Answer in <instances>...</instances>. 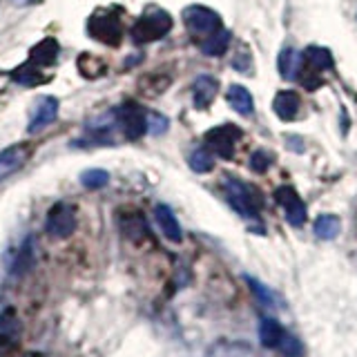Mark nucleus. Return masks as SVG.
<instances>
[{
	"mask_svg": "<svg viewBox=\"0 0 357 357\" xmlns=\"http://www.w3.org/2000/svg\"><path fill=\"white\" fill-rule=\"evenodd\" d=\"M172 29V18L163 9H150L134 22L132 27V40L137 45H148L163 38Z\"/></svg>",
	"mask_w": 357,
	"mask_h": 357,
	"instance_id": "1",
	"label": "nucleus"
},
{
	"mask_svg": "<svg viewBox=\"0 0 357 357\" xmlns=\"http://www.w3.org/2000/svg\"><path fill=\"white\" fill-rule=\"evenodd\" d=\"M87 33L98 43L109 45V47H116V45L121 43V38H123V25H121V20H119V16L114 14V11L100 9L92 18H89Z\"/></svg>",
	"mask_w": 357,
	"mask_h": 357,
	"instance_id": "2",
	"label": "nucleus"
},
{
	"mask_svg": "<svg viewBox=\"0 0 357 357\" xmlns=\"http://www.w3.org/2000/svg\"><path fill=\"white\" fill-rule=\"evenodd\" d=\"M183 25L192 36H204L208 38L210 33L221 29V18L217 11L204 5H190L183 9Z\"/></svg>",
	"mask_w": 357,
	"mask_h": 357,
	"instance_id": "3",
	"label": "nucleus"
},
{
	"mask_svg": "<svg viewBox=\"0 0 357 357\" xmlns=\"http://www.w3.org/2000/svg\"><path fill=\"white\" fill-rule=\"evenodd\" d=\"M45 230H47L50 237L54 239H65L76 230V210L70 204H56L50 215L47 221H45Z\"/></svg>",
	"mask_w": 357,
	"mask_h": 357,
	"instance_id": "4",
	"label": "nucleus"
},
{
	"mask_svg": "<svg viewBox=\"0 0 357 357\" xmlns=\"http://www.w3.org/2000/svg\"><path fill=\"white\" fill-rule=\"evenodd\" d=\"M241 130L234 126H219L212 128L206 134V148L212 154H219L221 159H232L234 156V143H237Z\"/></svg>",
	"mask_w": 357,
	"mask_h": 357,
	"instance_id": "5",
	"label": "nucleus"
},
{
	"mask_svg": "<svg viewBox=\"0 0 357 357\" xmlns=\"http://www.w3.org/2000/svg\"><path fill=\"white\" fill-rule=\"evenodd\" d=\"M223 188H226V195L230 199L232 208L243 217H257V204H255V192L252 188H248L239 178L228 176L223 181Z\"/></svg>",
	"mask_w": 357,
	"mask_h": 357,
	"instance_id": "6",
	"label": "nucleus"
},
{
	"mask_svg": "<svg viewBox=\"0 0 357 357\" xmlns=\"http://www.w3.org/2000/svg\"><path fill=\"white\" fill-rule=\"evenodd\" d=\"M275 201L284 208L286 219H288L290 226H304V221H306V206H304V201L299 199V195L295 192L293 188H288V185L277 188Z\"/></svg>",
	"mask_w": 357,
	"mask_h": 357,
	"instance_id": "7",
	"label": "nucleus"
},
{
	"mask_svg": "<svg viewBox=\"0 0 357 357\" xmlns=\"http://www.w3.org/2000/svg\"><path fill=\"white\" fill-rule=\"evenodd\" d=\"M31 145L29 143H16L9 145L7 150L0 152V181H5L11 174H16L22 165L29 161Z\"/></svg>",
	"mask_w": 357,
	"mask_h": 357,
	"instance_id": "8",
	"label": "nucleus"
},
{
	"mask_svg": "<svg viewBox=\"0 0 357 357\" xmlns=\"http://www.w3.org/2000/svg\"><path fill=\"white\" fill-rule=\"evenodd\" d=\"M121 128H123V134H126L128 139L137 141L141 139L145 132H148V114L141 112L137 105H126L121 109Z\"/></svg>",
	"mask_w": 357,
	"mask_h": 357,
	"instance_id": "9",
	"label": "nucleus"
},
{
	"mask_svg": "<svg viewBox=\"0 0 357 357\" xmlns=\"http://www.w3.org/2000/svg\"><path fill=\"white\" fill-rule=\"evenodd\" d=\"M56 116H59V100H56L54 96H43L38 100V105L33 107V112H31L27 132L36 134V132L45 130V128L50 126V123L56 121Z\"/></svg>",
	"mask_w": 357,
	"mask_h": 357,
	"instance_id": "10",
	"label": "nucleus"
},
{
	"mask_svg": "<svg viewBox=\"0 0 357 357\" xmlns=\"http://www.w3.org/2000/svg\"><path fill=\"white\" fill-rule=\"evenodd\" d=\"M18 335H20V321L16 317L14 308H7L3 315H0V353L16 349Z\"/></svg>",
	"mask_w": 357,
	"mask_h": 357,
	"instance_id": "11",
	"label": "nucleus"
},
{
	"mask_svg": "<svg viewBox=\"0 0 357 357\" xmlns=\"http://www.w3.org/2000/svg\"><path fill=\"white\" fill-rule=\"evenodd\" d=\"M219 94V83H217V78H212L208 74L204 76H199L197 81H195V105L199 109H206L212 105V100L217 98Z\"/></svg>",
	"mask_w": 357,
	"mask_h": 357,
	"instance_id": "12",
	"label": "nucleus"
},
{
	"mask_svg": "<svg viewBox=\"0 0 357 357\" xmlns=\"http://www.w3.org/2000/svg\"><path fill=\"white\" fill-rule=\"evenodd\" d=\"M59 52H61V47L54 38H43L38 45L31 47L29 61L38 67H52L56 63V59H59Z\"/></svg>",
	"mask_w": 357,
	"mask_h": 357,
	"instance_id": "13",
	"label": "nucleus"
},
{
	"mask_svg": "<svg viewBox=\"0 0 357 357\" xmlns=\"http://www.w3.org/2000/svg\"><path fill=\"white\" fill-rule=\"evenodd\" d=\"M154 217H156V223L161 226V232L165 234L167 239L178 243L183 239V232H181V226H178V221L174 217V212L167 208V206H156L154 208Z\"/></svg>",
	"mask_w": 357,
	"mask_h": 357,
	"instance_id": "14",
	"label": "nucleus"
},
{
	"mask_svg": "<svg viewBox=\"0 0 357 357\" xmlns=\"http://www.w3.org/2000/svg\"><path fill=\"white\" fill-rule=\"evenodd\" d=\"M273 109L282 121H293L299 112V96L295 92H290V89L277 92V96L273 100Z\"/></svg>",
	"mask_w": 357,
	"mask_h": 357,
	"instance_id": "15",
	"label": "nucleus"
},
{
	"mask_svg": "<svg viewBox=\"0 0 357 357\" xmlns=\"http://www.w3.org/2000/svg\"><path fill=\"white\" fill-rule=\"evenodd\" d=\"M277 67H279V74H282L286 81H295L301 74V54L295 47H286L282 50L277 59Z\"/></svg>",
	"mask_w": 357,
	"mask_h": 357,
	"instance_id": "16",
	"label": "nucleus"
},
{
	"mask_svg": "<svg viewBox=\"0 0 357 357\" xmlns=\"http://www.w3.org/2000/svg\"><path fill=\"white\" fill-rule=\"evenodd\" d=\"M11 78H14L16 83L20 85H27V87H33V85H43L50 81V74H43V67L33 65L31 61L22 63L18 70L11 72Z\"/></svg>",
	"mask_w": 357,
	"mask_h": 357,
	"instance_id": "17",
	"label": "nucleus"
},
{
	"mask_svg": "<svg viewBox=\"0 0 357 357\" xmlns=\"http://www.w3.org/2000/svg\"><path fill=\"white\" fill-rule=\"evenodd\" d=\"M226 98H228L230 107H232L234 112H237V114H245V116L252 114L255 100H252V94H250L243 85H230Z\"/></svg>",
	"mask_w": 357,
	"mask_h": 357,
	"instance_id": "18",
	"label": "nucleus"
},
{
	"mask_svg": "<svg viewBox=\"0 0 357 357\" xmlns=\"http://www.w3.org/2000/svg\"><path fill=\"white\" fill-rule=\"evenodd\" d=\"M304 59L310 70H315V72H328L335 67L333 54L326 47H319V45H310V47H306Z\"/></svg>",
	"mask_w": 357,
	"mask_h": 357,
	"instance_id": "19",
	"label": "nucleus"
},
{
	"mask_svg": "<svg viewBox=\"0 0 357 357\" xmlns=\"http://www.w3.org/2000/svg\"><path fill=\"white\" fill-rule=\"evenodd\" d=\"M76 65H78V72H81V76L83 78H89V81H94V78H100V76L107 72L105 61L98 59V56H94V54H87V52L78 56Z\"/></svg>",
	"mask_w": 357,
	"mask_h": 357,
	"instance_id": "20",
	"label": "nucleus"
},
{
	"mask_svg": "<svg viewBox=\"0 0 357 357\" xmlns=\"http://www.w3.org/2000/svg\"><path fill=\"white\" fill-rule=\"evenodd\" d=\"M259 340L266 349H279V344L284 340V328L282 324L273 317H266L259 326Z\"/></svg>",
	"mask_w": 357,
	"mask_h": 357,
	"instance_id": "21",
	"label": "nucleus"
},
{
	"mask_svg": "<svg viewBox=\"0 0 357 357\" xmlns=\"http://www.w3.org/2000/svg\"><path fill=\"white\" fill-rule=\"evenodd\" d=\"M33 259H36V252H33V239L27 237L25 241H22L20 250H18V255H16L14 266H11V273H14L16 277H22L25 273L31 271Z\"/></svg>",
	"mask_w": 357,
	"mask_h": 357,
	"instance_id": "22",
	"label": "nucleus"
},
{
	"mask_svg": "<svg viewBox=\"0 0 357 357\" xmlns=\"http://www.w3.org/2000/svg\"><path fill=\"white\" fill-rule=\"evenodd\" d=\"M228 45H230V31L217 29L215 33H210V36L201 43V52L206 56H221V54H226Z\"/></svg>",
	"mask_w": 357,
	"mask_h": 357,
	"instance_id": "23",
	"label": "nucleus"
},
{
	"mask_svg": "<svg viewBox=\"0 0 357 357\" xmlns=\"http://www.w3.org/2000/svg\"><path fill=\"white\" fill-rule=\"evenodd\" d=\"M340 228H342V223H340V219L335 217V215H321V217H317L315 226H312L315 234H317L319 239H324V241H331V239L337 237Z\"/></svg>",
	"mask_w": 357,
	"mask_h": 357,
	"instance_id": "24",
	"label": "nucleus"
},
{
	"mask_svg": "<svg viewBox=\"0 0 357 357\" xmlns=\"http://www.w3.org/2000/svg\"><path fill=\"white\" fill-rule=\"evenodd\" d=\"M188 163L197 174H208L212 167H215V156H212V152L208 148H197L192 154H190Z\"/></svg>",
	"mask_w": 357,
	"mask_h": 357,
	"instance_id": "25",
	"label": "nucleus"
},
{
	"mask_svg": "<svg viewBox=\"0 0 357 357\" xmlns=\"http://www.w3.org/2000/svg\"><path fill=\"white\" fill-rule=\"evenodd\" d=\"M170 85V76H161V74H150L141 81V92L143 94H161Z\"/></svg>",
	"mask_w": 357,
	"mask_h": 357,
	"instance_id": "26",
	"label": "nucleus"
},
{
	"mask_svg": "<svg viewBox=\"0 0 357 357\" xmlns=\"http://www.w3.org/2000/svg\"><path fill=\"white\" fill-rule=\"evenodd\" d=\"M107 181H109V174L105 170H87L81 174V183L87 190H98V188L107 185Z\"/></svg>",
	"mask_w": 357,
	"mask_h": 357,
	"instance_id": "27",
	"label": "nucleus"
},
{
	"mask_svg": "<svg viewBox=\"0 0 357 357\" xmlns=\"http://www.w3.org/2000/svg\"><path fill=\"white\" fill-rule=\"evenodd\" d=\"M123 230H126V234L134 241H139L143 234L148 232V228H145V221L139 215H132L126 223H123Z\"/></svg>",
	"mask_w": 357,
	"mask_h": 357,
	"instance_id": "28",
	"label": "nucleus"
},
{
	"mask_svg": "<svg viewBox=\"0 0 357 357\" xmlns=\"http://www.w3.org/2000/svg\"><path fill=\"white\" fill-rule=\"evenodd\" d=\"M279 351H282L286 357H301L304 355V346H301V342L297 337H293V335H284L282 344H279Z\"/></svg>",
	"mask_w": 357,
	"mask_h": 357,
	"instance_id": "29",
	"label": "nucleus"
},
{
	"mask_svg": "<svg viewBox=\"0 0 357 357\" xmlns=\"http://www.w3.org/2000/svg\"><path fill=\"white\" fill-rule=\"evenodd\" d=\"M248 284H250V288H252V293L257 295V299H259L264 306H273V304H275V295H273L271 290H268L261 282H257V279L248 277Z\"/></svg>",
	"mask_w": 357,
	"mask_h": 357,
	"instance_id": "30",
	"label": "nucleus"
},
{
	"mask_svg": "<svg viewBox=\"0 0 357 357\" xmlns=\"http://www.w3.org/2000/svg\"><path fill=\"white\" fill-rule=\"evenodd\" d=\"M271 163H273V159H271V154H266V152H255L252 154V159H250V167L255 172H259V174H264L268 167H271Z\"/></svg>",
	"mask_w": 357,
	"mask_h": 357,
	"instance_id": "31",
	"label": "nucleus"
},
{
	"mask_svg": "<svg viewBox=\"0 0 357 357\" xmlns=\"http://www.w3.org/2000/svg\"><path fill=\"white\" fill-rule=\"evenodd\" d=\"M167 130V119L156 114V112H148V132L152 134H163Z\"/></svg>",
	"mask_w": 357,
	"mask_h": 357,
	"instance_id": "32",
	"label": "nucleus"
},
{
	"mask_svg": "<svg viewBox=\"0 0 357 357\" xmlns=\"http://www.w3.org/2000/svg\"><path fill=\"white\" fill-rule=\"evenodd\" d=\"M250 65H252V59H250V52L245 50V47H241V56L237 54L234 56V61H232V67L234 70H239V72H248L250 70Z\"/></svg>",
	"mask_w": 357,
	"mask_h": 357,
	"instance_id": "33",
	"label": "nucleus"
}]
</instances>
